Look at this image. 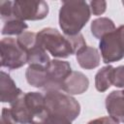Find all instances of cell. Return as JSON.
<instances>
[{
  "label": "cell",
  "mask_w": 124,
  "mask_h": 124,
  "mask_svg": "<svg viewBox=\"0 0 124 124\" xmlns=\"http://www.w3.org/2000/svg\"><path fill=\"white\" fill-rule=\"evenodd\" d=\"M76 58L78 65L85 70L97 68L100 65L101 61V55L99 50L87 45L81 47L76 53Z\"/></svg>",
  "instance_id": "7c38bea8"
},
{
  "label": "cell",
  "mask_w": 124,
  "mask_h": 124,
  "mask_svg": "<svg viewBox=\"0 0 124 124\" xmlns=\"http://www.w3.org/2000/svg\"><path fill=\"white\" fill-rule=\"evenodd\" d=\"M89 86L88 78L81 72L72 71L63 82L62 91L69 95H77L84 93Z\"/></svg>",
  "instance_id": "9c48e42d"
},
{
  "label": "cell",
  "mask_w": 124,
  "mask_h": 124,
  "mask_svg": "<svg viewBox=\"0 0 124 124\" xmlns=\"http://www.w3.org/2000/svg\"><path fill=\"white\" fill-rule=\"evenodd\" d=\"M37 42L44 49L57 58H67L86 46L85 40L80 33L67 36L51 27L39 31L37 33Z\"/></svg>",
  "instance_id": "3957f363"
},
{
  "label": "cell",
  "mask_w": 124,
  "mask_h": 124,
  "mask_svg": "<svg viewBox=\"0 0 124 124\" xmlns=\"http://www.w3.org/2000/svg\"><path fill=\"white\" fill-rule=\"evenodd\" d=\"M99 48L103 62L106 64L124 58V25L105 35L100 40Z\"/></svg>",
  "instance_id": "8992f818"
},
{
  "label": "cell",
  "mask_w": 124,
  "mask_h": 124,
  "mask_svg": "<svg viewBox=\"0 0 124 124\" xmlns=\"http://www.w3.org/2000/svg\"><path fill=\"white\" fill-rule=\"evenodd\" d=\"M105 105L110 117L124 123V89L110 92L106 98Z\"/></svg>",
  "instance_id": "30bf717a"
},
{
  "label": "cell",
  "mask_w": 124,
  "mask_h": 124,
  "mask_svg": "<svg viewBox=\"0 0 124 124\" xmlns=\"http://www.w3.org/2000/svg\"><path fill=\"white\" fill-rule=\"evenodd\" d=\"M122 4H123V6H124V1H122Z\"/></svg>",
  "instance_id": "7402d4cb"
},
{
  "label": "cell",
  "mask_w": 124,
  "mask_h": 124,
  "mask_svg": "<svg viewBox=\"0 0 124 124\" xmlns=\"http://www.w3.org/2000/svg\"><path fill=\"white\" fill-rule=\"evenodd\" d=\"M72 69L68 61L59 59L50 60L47 67L28 66L25 72L27 82L46 92L62 91L63 82L71 74Z\"/></svg>",
  "instance_id": "6da1fadb"
},
{
  "label": "cell",
  "mask_w": 124,
  "mask_h": 124,
  "mask_svg": "<svg viewBox=\"0 0 124 124\" xmlns=\"http://www.w3.org/2000/svg\"><path fill=\"white\" fill-rule=\"evenodd\" d=\"M28 28V25L20 19H12L9 21H6L2 27V35H20L24 30Z\"/></svg>",
  "instance_id": "2e32d148"
},
{
  "label": "cell",
  "mask_w": 124,
  "mask_h": 124,
  "mask_svg": "<svg viewBox=\"0 0 124 124\" xmlns=\"http://www.w3.org/2000/svg\"><path fill=\"white\" fill-rule=\"evenodd\" d=\"M46 116L42 124H72L80 113L79 103L62 91H48L45 95Z\"/></svg>",
  "instance_id": "7a4b0ae2"
},
{
  "label": "cell",
  "mask_w": 124,
  "mask_h": 124,
  "mask_svg": "<svg viewBox=\"0 0 124 124\" xmlns=\"http://www.w3.org/2000/svg\"><path fill=\"white\" fill-rule=\"evenodd\" d=\"M90 29L92 35L101 40L105 35L115 30V24L108 17H99L91 22Z\"/></svg>",
  "instance_id": "9a60e30c"
},
{
  "label": "cell",
  "mask_w": 124,
  "mask_h": 124,
  "mask_svg": "<svg viewBox=\"0 0 124 124\" xmlns=\"http://www.w3.org/2000/svg\"><path fill=\"white\" fill-rule=\"evenodd\" d=\"M114 68L111 65L102 67L95 75V87L99 92L107 91L112 84Z\"/></svg>",
  "instance_id": "5bb4252c"
},
{
  "label": "cell",
  "mask_w": 124,
  "mask_h": 124,
  "mask_svg": "<svg viewBox=\"0 0 124 124\" xmlns=\"http://www.w3.org/2000/svg\"><path fill=\"white\" fill-rule=\"evenodd\" d=\"M10 109L19 124H42L46 116L45 95L40 92L23 93L11 104Z\"/></svg>",
  "instance_id": "277c9868"
},
{
  "label": "cell",
  "mask_w": 124,
  "mask_h": 124,
  "mask_svg": "<svg viewBox=\"0 0 124 124\" xmlns=\"http://www.w3.org/2000/svg\"><path fill=\"white\" fill-rule=\"evenodd\" d=\"M112 84L115 87L124 88V65L114 68Z\"/></svg>",
  "instance_id": "ac0fdd59"
},
{
  "label": "cell",
  "mask_w": 124,
  "mask_h": 124,
  "mask_svg": "<svg viewBox=\"0 0 124 124\" xmlns=\"http://www.w3.org/2000/svg\"><path fill=\"white\" fill-rule=\"evenodd\" d=\"M27 64L29 66H38V67H47L50 63V59L46 50L44 49L37 42V44L27 50Z\"/></svg>",
  "instance_id": "4fadbf2b"
},
{
  "label": "cell",
  "mask_w": 124,
  "mask_h": 124,
  "mask_svg": "<svg viewBox=\"0 0 124 124\" xmlns=\"http://www.w3.org/2000/svg\"><path fill=\"white\" fill-rule=\"evenodd\" d=\"M91 10L87 2L81 0L63 1L59 10V26L64 35L79 34L90 18Z\"/></svg>",
  "instance_id": "5b68a950"
},
{
  "label": "cell",
  "mask_w": 124,
  "mask_h": 124,
  "mask_svg": "<svg viewBox=\"0 0 124 124\" xmlns=\"http://www.w3.org/2000/svg\"><path fill=\"white\" fill-rule=\"evenodd\" d=\"M1 66L10 70L21 68L27 63V52L18 45L16 39L7 37L0 43Z\"/></svg>",
  "instance_id": "52a82bcc"
},
{
  "label": "cell",
  "mask_w": 124,
  "mask_h": 124,
  "mask_svg": "<svg viewBox=\"0 0 124 124\" xmlns=\"http://www.w3.org/2000/svg\"><path fill=\"white\" fill-rule=\"evenodd\" d=\"M1 124H17V122L13 117L10 108H3L1 113Z\"/></svg>",
  "instance_id": "ffe728a7"
},
{
  "label": "cell",
  "mask_w": 124,
  "mask_h": 124,
  "mask_svg": "<svg viewBox=\"0 0 124 124\" xmlns=\"http://www.w3.org/2000/svg\"><path fill=\"white\" fill-rule=\"evenodd\" d=\"M13 4L14 1H0V16L4 22L15 19Z\"/></svg>",
  "instance_id": "e0dca14e"
},
{
  "label": "cell",
  "mask_w": 124,
  "mask_h": 124,
  "mask_svg": "<svg viewBox=\"0 0 124 124\" xmlns=\"http://www.w3.org/2000/svg\"><path fill=\"white\" fill-rule=\"evenodd\" d=\"M23 92L19 89L9 74L1 71L0 78V100L2 103L12 104L17 100Z\"/></svg>",
  "instance_id": "8fae6325"
},
{
  "label": "cell",
  "mask_w": 124,
  "mask_h": 124,
  "mask_svg": "<svg viewBox=\"0 0 124 124\" xmlns=\"http://www.w3.org/2000/svg\"><path fill=\"white\" fill-rule=\"evenodd\" d=\"M107 2L104 0H96L90 2V10L91 13L95 16H101L106 12Z\"/></svg>",
  "instance_id": "d6986e66"
},
{
  "label": "cell",
  "mask_w": 124,
  "mask_h": 124,
  "mask_svg": "<svg viewBox=\"0 0 124 124\" xmlns=\"http://www.w3.org/2000/svg\"><path fill=\"white\" fill-rule=\"evenodd\" d=\"M87 124H119V122H117L115 119H113L110 116H103L93 119L89 121Z\"/></svg>",
  "instance_id": "44dd1931"
},
{
  "label": "cell",
  "mask_w": 124,
  "mask_h": 124,
  "mask_svg": "<svg viewBox=\"0 0 124 124\" xmlns=\"http://www.w3.org/2000/svg\"><path fill=\"white\" fill-rule=\"evenodd\" d=\"M14 16L20 20H41L48 15V5L45 1L16 0L13 4Z\"/></svg>",
  "instance_id": "ba28073f"
}]
</instances>
